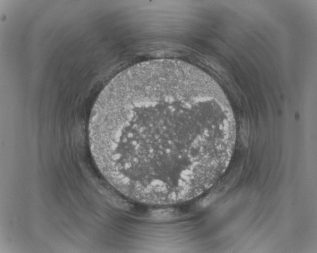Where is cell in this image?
<instances>
[{
    "label": "cell",
    "mask_w": 317,
    "mask_h": 253,
    "mask_svg": "<svg viewBox=\"0 0 317 253\" xmlns=\"http://www.w3.org/2000/svg\"><path fill=\"white\" fill-rule=\"evenodd\" d=\"M91 152L109 184L151 205L194 199L227 169L235 116L220 85L181 60L156 59L115 76L99 94L89 122Z\"/></svg>",
    "instance_id": "obj_1"
}]
</instances>
